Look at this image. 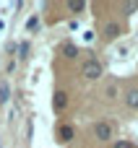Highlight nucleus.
Returning a JSON list of instances; mask_svg holds the SVG:
<instances>
[{
  "mask_svg": "<svg viewBox=\"0 0 138 148\" xmlns=\"http://www.w3.org/2000/svg\"><path fill=\"white\" fill-rule=\"evenodd\" d=\"M125 104H128L130 109H138V88H130V91H125Z\"/></svg>",
  "mask_w": 138,
  "mask_h": 148,
  "instance_id": "6",
  "label": "nucleus"
},
{
  "mask_svg": "<svg viewBox=\"0 0 138 148\" xmlns=\"http://www.w3.org/2000/svg\"><path fill=\"white\" fill-rule=\"evenodd\" d=\"M120 34H123V26H120L117 21H107V23H104V29H102V36H104V42H115Z\"/></svg>",
  "mask_w": 138,
  "mask_h": 148,
  "instance_id": "2",
  "label": "nucleus"
},
{
  "mask_svg": "<svg viewBox=\"0 0 138 148\" xmlns=\"http://www.w3.org/2000/svg\"><path fill=\"white\" fill-rule=\"evenodd\" d=\"M94 138L97 140H110L112 138V125L110 122H97L94 125Z\"/></svg>",
  "mask_w": 138,
  "mask_h": 148,
  "instance_id": "3",
  "label": "nucleus"
},
{
  "mask_svg": "<svg viewBox=\"0 0 138 148\" xmlns=\"http://www.w3.org/2000/svg\"><path fill=\"white\" fill-rule=\"evenodd\" d=\"M104 94H107L110 99H115V96H117V86H107V91H104Z\"/></svg>",
  "mask_w": 138,
  "mask_h": 148,
  "instance_id": "13",
  "label": "nucleus"
},
{
  "mask_svg": "<svg viewBox=\"0 0 138 148\" xmlns=\"http://www.w3.org/2000/svg\"><path fill=\"white\" fill-rule=\"evenodd\" d=\"M112 148H133V143H130V140H117Z\"/></svg>",
  "mask_w": 138,
  "mask_h": 148,
  "instance_id": "12",
  "label": "nucleus"
},
{
  "mask_svg": "<svg viewBox=\"0 0 138 148\" xmlns=\"http://www.w3.org/2000/svg\"><path fill=\"white\" fill-rule=\"evenodd\" d=\"M73 135H76V130H73L70 125H60V127H57V140H60V143H70Z\"/></svg>",
  "mask_w": 138,
  "mask_h": 148,
  "instance_id": "4",
  "label": "nucleus"
},
{
  "mask_svg": "<svg viewBox=\"0 0 138 148\" xmlns=\"http://www.w3.org/2000/svg\"><path fill=\"white\" fill-rule=\"evenodd\" d=\"M8 96H10V88L3 83V86H0V104H5V101H8Z\"/></svg>",
  "mask_w": 138,
  "mask_h": 148,
  "instance_id": "10",
  "label": "nucleus"
},
{
  "mask_svg": "<svg viewBox=\"0 0 138 148\" xmlns=\"http://www.w3.org/2000/svg\"><path fill=\"white\" fill-rule=\"evenodd\" d=\"M52 107H55V112H63V109L68 107V94H65V91H55Z\"/></svg>",
  "mask_w": 138,
  "mask_h": 148,
  "instance_id": "5",
  "label": "nucleus"
},
{
  "mask_svg": "<svg viewBox=\"0 0 138 148\" xmlns=\"http://www.w3.org/2000/svg\"><path fill=\"white\" fill-rule=\"evenodd\" d=\"M63 55H65L68 60H76V57H78V49H76V44H65V47H63Z\"/></svg>",
  "mask_w": 138,
  "mask_h": 148,
  "instance_id": "7",
  "label": "nucleus"
},
{
  "mask_svg": "<svg viewBox=\"0 0 138 148\" xmlns=\"http://www.w3.org/2000/svg\"><path fill=\"white\" fill-rule=\"evenodd\" d=\"M26 26H29V31H34V29H37V18H29V23H26Z\"/></svg>",
  "mask_w": 138,
  "mask_h": 148,
  "instance_id": "14",
  "label": "nucleus"
},
{
  "mask_svg": "<svg viewBox=\"0 0 138 148\" xmlns=\"http://www.w3.org/2000/svg\"><path fill=\"white\" fill-rule=\"evenodd\" d=\"M26 55H29V42H21V44H18V57L23 60Z\"/></svg>",
  "mask_w": 138,
  "mask_h": 148,
  "instance_id": "11",
  "label": "nucleus"
},
{
  "mask_svg": "<svg viewBox=\"0 0 138 148\" xmlns=\"http://www.w3.org/2000/svg\"><path fill=\"white\" fill-rule=\"evenodd\" d=\"M86 8V3H81V0H73V3H68V10H73V13H78V10H83Z\"/></svg>",
  "mask_w": 138,
  "mask_h": 148,
  "instance_id": "9",
  "label": "nucleus"
},
{
  "mask_svg": "<svg viewBox=\"0 0 138 148\" xmlns=\"http://www.w3.org/2000/svg\"><path fill=\"white\" fill-rule=\"evenodd\" d=\"M120 8H123V13H125V16H130V13H136V10H138V3H123Z\"/></svg>",
  "mask_w": 138,
  "mask_h": 148,
  "instance_id": "8",
  "label": "nucleus"
},
{
  "mask_svg": "<svg viewBox=\"0 0 138 148\" xmlns=\"http://www.w3.org/2000/svg\"><path fill=\"white\" fill-rule=\"evenodd\" d=\"M81 73L89 78V81H97V78H102V73H104V68H102V62L91 55L86 62H83V68H81Z\"/></svg>",
  "mask_w": 138,
  "mask_h": 148,
  "instance_id": "1",
  "label": "nucleus"
}]
</instances>
